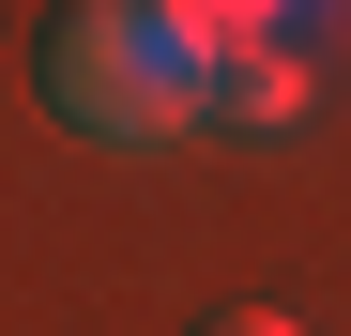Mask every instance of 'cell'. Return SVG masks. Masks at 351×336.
Listing matches in <instances>:
<instances>
[{"instance_id":"cell-1","label":"cell","mask_w":351,"mask_h":336,"mask_svg":"<svg viewBox=\"0 0 351 336\" xmlns=\"http://www.w3.org/2000/svg\"><path fill=\"white\" fill-rule=\"evenodd\" d=\"M260 46H290V16H260V0H62L46 16V107L107 153H153V138L214 123V77Z\"/></svg>"},{"instance_id":"cell-3","label":"cell","mask_w":351,"mask_h":336,"mask_svg":"<svg viewBox=\"0 0 351 336\" xmlns=\"http://www.w3.org/2000/svg\"><path fill=\"white\" fill-rule=\"evenodd\" d=\"M184 336H306V321H275V306H214V321H184Z\"/></svg>"},{"instance_id":"cell-2","label":"cell","mask_w":351,"mask_h":336,"mask_svg":"<svg viewBox=\"0 0 351 336\" xmlns=\"http://www.w3.org/2000/svg\"><path fill=\"white\" fill-rule=\"evenodd\" d=\"M290 107H306V62H290V46H260V62L214 77V123H290Z\"/></svg>"}]
</instances>
